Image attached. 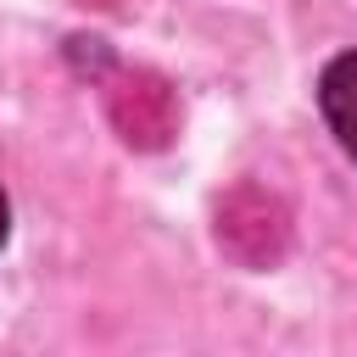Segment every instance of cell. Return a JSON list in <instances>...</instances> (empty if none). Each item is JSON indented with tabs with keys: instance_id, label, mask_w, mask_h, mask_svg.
I'll return each instance as SVG.
<instances>
[{
	"instance_id": "5",
	"label": "cell",
	"mask_w": 357,
	"mask_h": 357,
	"mask_svg": "<svg viewBox=\"0 0 357 357\" xmlns=\"http://www.w3.org/2000/svg\"><path fill=\"white\" fill-rule=\"evenodd\" d=\"M78 6H123V0H78Z\"/></svg>"
},
{
	"instance_id": "4",
	"label": "cell",
	"mask_w": 357,
	"mask_h": 357,
	"mask_svg": "<svg viewBox=\"0 0 357 357\" xmlns=\"http://www.w3.org/2000/svg\"><path fill=\"white\" fill-rule=\"evenodd\" d=\"M6 223H11V212H6V190H0V245H6Z\"/></svg>"
},
{
	"instance_id": "3",
	"label": "cell",
	"mask_w": 357,
	"mask_h": 357,
	"mask_svg": "<svg viewBox=\"0 0 357 357\" xmlns=\"http://www.w3.org/2000/svg\"><path fill=\"white\" fill-rule=\"evenodd\" d=\"M318 106H324L335 139L357 156V50H346V56H335V61L324 67V78H318Z\"/></svg>"
},
{
	"instance_id": "2",
	"label": "cell",
	"mask_w": 357,
	"mask_h": 357,
	"mask_svg": "<svg viewBox=\"0 0 357 357\" xmlns=\"http://www.w3.org/2000/svg\"><path fill=\"white\" fill-rule=\"evenodd\" d=\"M218 240H223V251L240 257L245 268H268V262H279L284 245H290V218H284V206H279L268 190L234 184V190L218 201Z\"/></svg>"
},
{
	"instance_id": "1",
	"label": "cell",
	"mask_w": 357,
	"mask_h": 357,
	"mask_svg": "<svg viewBox=\"0 0 357 357\" xmlns=\"http://www.w3.org/2000/svg\"><path fill=\"white\" fill-rule=\"evenodd\" d=\"M106 117L134 151H162L178 134V100L151 67H123L117 78H106Z\"/></svg>"
}]
</instances>
